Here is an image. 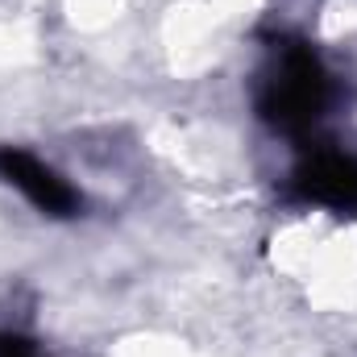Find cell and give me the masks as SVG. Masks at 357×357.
I'll return each mask as SVG.
<instances>
[{
	"label": "cell",
	"instance_id": "3",
	"mask_svg": "<svg viewBox=\"0 0 357 357\" xmlns=\"http://www.w3.org/2000/svg\"><path fill=\"white\" fill-rule=\"evenodd\" d=\"M295 191L328 208H349L357 204V158L337 154V150H316L295 171Z\"/></svg>",
	"mask_w": 357,
	"mask_h": 357
},
{
	"label": "cell",
	"instance_id": "2",
	"mask_svg": "<svg viewBox=\"0 0 357 357\" xmlns=\"http://www.w3.org/2000/svg\"><path fill=\"white\" fill-rule=\"evenodd\" d=\"M0 178L13 183L33 208L50 212V216H71V212H79L75 187H67V178H59L46 162H38V158L25 154V150H13V146L0 150Z\"/></svg>",
	"mask_w": 357,
	"mask_h": 357
},
{
	"label": "cell",
	"instance_id": "1",
	"mask_svg": "<svg viewBox=\"0 0 357 357\" xmlns=\"http://www.w3.org/2000/svg\"><path fill=\"white\" fill-rule=\"evenodd\" d=\"M333 100V84L324 63L312 54L303 42H278L274 46V67L258 91V112L262 121L282 133H307Z\"/></svg>",
	"mask_w": 357,
	"mask_h": 357
}]
</instances>
